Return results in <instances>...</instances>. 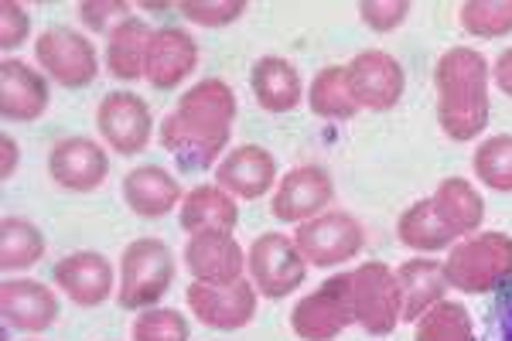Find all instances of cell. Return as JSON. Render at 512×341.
Returning a JSON list of instances; mask_svg holds the SVG:
<instances>
[{
	"label": "cell",
	"mask_w": 512,
	"mask_h": 341,
	"mask_svg": "<svg viewBox=\"0 0 512 341\" xmlns=\"http://www.w3.org/2000/svg\"><path fill=\"white\" fill-rule=\"evenodd\" d=\"M414 341H475V324L465 304L448 301L434 304L424 318L417 321Z\"/></svg>",
	"instance_id": "cell-30"
},
{
	"label": "cell",
	"mask_w": 512,
	"mask_h": 341,
	"mask_svg": "<svg viewBox=\"0 0 512 341\" xmlns=\"http://www.w3.org/2000/svg\"><path fill=\"white\" fill-rule=\"evenodd\" d=\"M178 222L188 236H233L239 226V205L219 185H195L181 198Z\"/></svg>",
	"instance_id": "cell-21"
},
{
	"label": "cell",
	"mask_w": 512,
	"mask_h": 341,
	"mask_svg": "<svg viewBox=\"0 0 512 341\" xmlns=\"http://www.w3.org/2000/svg\"><path fill=\"white\" fill-rule=\"evenodd\" d=\"M489 341H512V280L495 294V301H492Z\"/></svg>",
	"instance_id": "cell-38"
},
{
	"label": "cell",
	"mask_w": 512,
	"mask_h": 341,
	"mask_svg": "<svg viewBox=\"0 0 512 341\" xmlns=\"http://www.w3.org/2000/svg\"><path fill=\"white\" fill-rule=\"evenodd\" d=\"M185 304L195 314L198 324L212 331H239L256 318V287L246 280L226 287H212V284H198L192 280V287L185 290Z\"/></svg>",
	"instance_id": "cell-13"
},
{
	"label": "cell",
	"mask_w": 512,
	"mask_h": 341,
	"mask_svg": "<svg viewBox=\"0 0 512 341\" xmlns=\"http://www.w3.org/2000/svg\"><path fill=\"white\" fill-rule=\"evenodd\" d=\"M396 287H400V321H420L451 290L444 263L427 256H414L396 266Z\"/></svg>",
	"instance_id": "cell-22"
},
{
	"label": "cell",
	"mask_w": 512,
	"mask_h": 341,
	"mask_svg": "<svg viewBox=\"0 0 512 341\" xmlns=\"http://www.w3.org/2000/svg\"><path fill=\"white\" fill-rule=\"evenodd\" d=\"M45 260V236L35 222L21 219V215H7L0 222V266L7 273L31 270L35 263Z\"/></svg>",
	"instance_id": "cell-29"
},
{
	"label": "cell",
	"mask_w": 512,
	"mask_h": 341,
	"mask_svg": "<svg viewBox=\"0 0 512 341\" xmlns=\"http://www.w3.org/2000/svg\"><path fill=\"white\" fill-rule=\"evenodd\" d=\"M123 202L140 219H164L168 212L181 209V185L175 174L158 164H140L123 178Z\"/></svg>",
	"instance_id": "cell-23"
},
{
	"label": "cell",
	"mask_w": 512,
	"mask_h": 341,
	"mask_svg": "<svg viewBox=\"0 0 512 341\" xmlns=\"http://www.w3.org/2000/svg\"><path fill=\"white\" fill-rule=\"evenodd\" d=\"M48 76L21 58L0 62V116L11 123H38L48 113Z\"/></svg>",
	"instance_id": "cell-17"
},
{
	"label": "cell",
	"mask_w": 512,
	"mask_h": 341,
	"mask_svg": "<svg viewBox=\"0 0 512 341\" xmlns=\"http://www.w3.org/2000/svg\"><path fill=\"white\" fill-rule=\"evenodd\" d=\"M349 324H355L352 307V273H335L318 290L294 304L291 331L301 341H335Z\"/></svg>",
	"instance_id": "cell-5"
},
{
	"label": "cell",
	"mask_w": 512,
	"mask_h": 341,
	"mask_svg": "<svg viewBox=\"0 0 512 341\" xmlns=\"http://www.w3.org/2000/svg\"><path fill=\"white\" fill-rule=\"evenodd\" d=\"M492 79H495V86L502 89L509 99H512V48H506L499 58H495V65H492Z\"/></svg>",
	"instance_id": "cell-39"
},
{
	"label": "cell",
	"mask_w": 512,
	"mask_h": 341,
	"mask_svg": "<svg viewBox=\"0 0 512 341\" xmlns=\"http://www.w3.org/2000/svg\"><path fill=\"white\" fill-rule=\"evenodd\" d=\"M0 314L4 324L21 335H41L59 321V297L41 280H4L0 284Z\"/></svg>",
	"instance_id": "cell-15"
},
{
	"label": "cell",
	"mask_w": 512,
	"mask_h": 341,
	"mask_svg": "<svg viewBox=\"0 0 512 341\" xmlns=\"http://www.w3.org/2000/svg\"><path fill=\"white\" fill-rule=\"evenodd\" d=\"M79 18L96 35H103V31L113 35V28H120L130 18V4H123V0H82Z\"/></svg>",
	"instance_id": "cell-36"
},
{
	"label": "cell",
	"mask_w": 512,
	"mask_h": 341,
	"mask_svg": "<svg viewBox=\"0 0 512 341\" xmlns=\"http://www.w3.org/2000/svg\"><path fill=\"white\" fill-rule=\"evenodd\" d=\"M345 72H349V89L359 110L390 113L403 99V89H407L403 65L390 52H379V48L359 52L345 65Z\"/></svg>",
	"instance_id": "cell-12"
},
{
	"label": "cell",
	"mask_w": 512,
	"mask_h": 341,
	"mask_svg": "<svg viewBox=\"0 0 512 341\" xmlns=\"http://www.w3.org/2000/svg\"><path fill=\"white\" fill-rule=\"evenodd\" d=\"M489 79L492 65L472 45L448 48L434 65L437 123L454 144H472L489 123Z\"/></svg>",
	"instance_id": "cell-2"
},
{
	"label": "cell",
	"mask_w": 512,
	"mask_h": 341,
	"mask_svg": "<svg viewBox=\"0 0 512 341\" xmlns=\"http://www.w3.org/2000/svg\"><path fill=\"white\" fill-rule=\"evenodd\" d=\"M236 93L222 79H202L161 120L158 140L181 171H209L222 161L236 123Z\"/></svg>",
	"instance_id": "cell-1"
},
{
	"label": "cell",
	"mask_w": 512,
	"mask_h": 341,
	"mask_svg": "<svg viewBox=\"0 0 512 341\" xmlns=\"http://www.w3.org/2000/svg\"><path fill=\"white\" fill-rule=\"evenodd\" d=\"M294 243L301 256L315 266H338L355 260L366 246V229L349 212H321L318 219L304 222L294 232Z\"/></svg>",
	"instance_id": "cell-9"
},
{
	"label": "cell",
	"mask_w": 512,
	"mask_h": 341,
	"mask_svg": "<svg viewBox=\"0 0 512 341\" xmlns=\"http://www.w3.org/2000/svg\"><path fill=\"white\" fill-rule=\"evenodd\" d=\"M185 21L198 24V28H226V24L239 21L246 14V0H181L175 4Z\"/></svg>",
	"instance_id": "cell-34"
},
{
	"label": "cell",
	"mask_w": 512,
	"mask_h": 341,
	"mask_svg": "<svg viewBox=\"0 0 512 341\" xmlns=\"http://www.w3.org/2000/svg\"><path fill=\"white\" fill-rule=\"evenodd\" d=\"M28 35H31L28 7L18 4V0H4V4H0V48L11 52L21 41H28Z\"/></svg>",
	"instance_id": "cell-37"
},
{
	"label": "cell",
	"mask_w": 512,
	"mask_h": 341,
	"mask_svg": "<svg viewBox=\"0 0 512 341\" xmlns=\"http://www.w3.org/2000/svg\"><path fill=\"white\" fill-rule=\"evenodd\" d=\"M55 287L62 290L76 307H86L93 311L113 294V266L103 253H93V249H79V253H69L55 263L52 270Z\"/></svg>",
	"instance_id": "cell-16"
},
{
	"label": "cell",
	"mask_w": 512,
	"mask_h": 341,
	"mask_svg": "<svg viewBox=\"0 0 512 341\" xmlns=\"http://www.w3.org/2000/svg\"><path fill=\"white\" fill-rule=\"evenodd\" d=\"M277 181V161L267 147L243 144L233 147L216 164V185L236 198V202H256L263 198Z\"/></svg>",
	"instance_id": "cell-18"
},
{
	"label": "cell",
	"mask_w": 512,
	"mask_h": 341,
	"mask_svg": "<svg viewBox=\"0 0 512 341\" xmlns=\"http://www.w3.org/2000/svg\"><path fill=\"white\" fill-rule=\"evenodd\" d=\"M458 21L472 38H506L512 35V0H465L458 7Z\"/></svg>",
	"instance_id": "cell-32"
},
{
	"label": "cell",
	"mask_w": 512,
	"mask_h": 341,
	"mask_svg": "<svg viewBox=\"0 0 512 341\" xmlns=\"http://www.w3.org/2000/svg\"><path fill=\"white\" fill-rule=\"evenodd\" d=\"M175 284V253L164 239H134L120 256L117 304L123 311H147Z\"/></svg>",
	"instance_id": "cell-4"
},
{
	"label": "cell",
	"mask_w": 512,
	"mask_h": 341,
	"mask_svg": "<svg viewBox=\"0 0 512 341\" xmlns=\"http://www.w3.org/2000/svg\"><path fill=\"white\" fill-rule=\"evenodd\" d=\"M352 307L355 324L366 335L386 338L400 324V287H396V270L386 263H362L352 270Z\"/></svg>",
	"instance_id": "cell-8"
},
{
	"label": "cell",
	"mask_w": 512,
	"mask_h": 341,
	"mask_svg": "<svg viewBox=\"0 0 512 341\" xmlns=\"http://www.w3.org/2000/svg\"><path fill=\"white\" fill-rule=\"evenodd\" d=\"M0 151H4V164H0V178H11L14 174V168H18V157H21V151H18V140L11 137V133H4L0 137Z\"/></svg>",
	"instance_id": "cell-40"
},
{
	"label": "cell",
	"mask_w": 512,
	"mask_h": 341,
	"mask_svg": "<svg viewBox=\"0 0 512 341\" xmlns=\"http://www.w3.org/2000/svg\"><path fill=\"white\" fill-rule=\"evenodd\" d=\"M308 106L321 120H335V123H345L359 113V103H355V96L349 89V72H345V65H328V69H321L318 76L311 79Z\"/></svg>",
	"instance_id": "cell-28"
},
{
	"label": "cell",
	"mask_w": 512,
	"mask_h": 341,
	"mask_svg": "<svg viewBox=\"0 0 512 341\" xmlns=\"http://www.w3.org/2000/svg\"><path fill=\"white\" fill-rule=\"evenodd\" d=\"M110 174V157H106L103 144L89 137H65L48 154V178L65 191H96Z\"/></svg>",
	"instance_id": "cell-14"
},
{
	"label": "cell",
	"mask_w": 512,
	"mask_h": 341,
	"mask_svg": "<svg viewBox=\"0 0 512 341\" xmlns=\"http://www.w3.org/2000/svg\"><path fill=\"white\" fill-rule=\"evenodd\" d=\"M359 14L376 35H390L410 18V0H362Z\"/></svg>",
	"instance_id": "cell-35"
},
{
	"label": "cell",
	"mask_w": 512,
	"mask_h": 341,
	"mask_svg": "<svg viewBox=\"0 0 512 341\" xmlns=\"http://www.w3.org/2000/svg\"><path fill=\"white\" fill-rule=\"evenodd\" d=\"M96 130L103 137V144L110 151H117L123 157H134L140 151H147L154 137V116L151 106L134 93H110L99 99L96 106Z\"/></svg>",
	"instance_id": "cell-10"
},
{
	"label": "cell",
	"mask_w": 512,
	"mask_h": 341,
	"mask_svg": "<svg viewBox=\"0 0 512 341\" xmlns=\"http://www.w3.org/2000/svg\"><path fill=\"white\" fill-rule=\"evenodd\" d=\"M448 287L461 294H499L512 280V236L506 232H475L451 246L444 260Z\"/></svg>",
	"instance_id": "cell-3"
},
{
	"label": "cell",
	"mask_w": 512,
	"mask_h": 341,
	"mask_svg": "<svg viewBox=\"0 0 512 341\" xmlns=\"http://www.w3.org/2000/svg\"><path fill=\"white\" fill-rule=\"evenodd\" d=\"M192 328L178 307H147L134 318L130 341H188Z\"/></svg>",
	"instance_id": "cell-33"
},
{
	"label": "cell",
	"mask_w": 512,
	"mask_h": 341,
	"mask_svg": "<svg viewBox=\"0 0 512 341\" xmlns=\"http://www.w3.org/2000/svg\"><path fill=\"white\" fill-rule=\"evenodd\" d=\"M144 11H168V4H140Z\"/></svg>",
	"instance_id": "cell-41"
},
{
	"label": "cell",
	"mask_w": 512,
	"mask_h": 341,
	"mask_svg": "<svg viewBox=\"0 0 512 341\" xmlns=\"http://www.w3.org/2000/svg\"><path fill=\"white\" fill-rule=\"evenodd\" d=\"M437 215L454 236H475L485 222V198L468 178H444L431 195Z\"/></svg>",
	"instance_id": "cell-26"
},
{
	"label": "cell",
	"mask_w": 512,
	"mask_h": 341,
	"mask_svg": "<svg viewBox=\"0 0 512 341\" xmlns=\"http://www.w3.org/2000/svg\"><path fill=\"white\" fill-rule=\"evenodd\" d=\"M250 89L256 96V106L267 113H291L304 99L301 72L294 69V62H287L280 55L256 58L250 72Z\"/></svg>",
	"instance_id": "cell-24"
},
{
	"label": "cell",
	"mask_w": 512,
	"mask_h": 341,
	"mask_svg": "<svg viewBox=\"0 0 512 341\" xmlns=\"http://www.w3.org/2000/svg\"><path fill=\"white\" fill-rule=\"evenodd\" d=\"M396 239L414 253H441V249H451L458 243V236L444 226L431 198H420L396 219Z\"/></svg>",
	"instance_id": "cell-27"
},
{
	"label": "cell",
	"mask_w": 512,
	"mask_h": 341,
	"mask_svg": "<svg viewBox=\"0 0 512 341\" xmlns=\"http://www.w3.org/2000/svg\"><path fill=\"white\" fill-rule=\"evenodd\" d=\"M198 69V45L188 31L181 28H158L147 52L144 79L158 93H171Z\"/></svg>",
	"instance_id": "cell-19"
},
{
	"label": "cell",
	"mask_w": 512,
	"mask_h": 341,
	"mask_svg": "<svg viewBox=\"0 0 512 341\" xmlns=\"http://www.w3.org/2000/svg\"><path fill=\"white\" fill-rule=\"evenodd\" d=\"M35 58L41 72L65 89H86L99 76L96 45L86 35H79L76 28H65V24L41 31L35 41Z\"/></svg>",
	"instance_id": "cell-7"
},
{
	"label": "cell",
	"mask_w": 512,
	"mask_h": 341,
	"mask_svg": "<svg viewBox=\"0 0 512 341\" xmlns=\"http://www.w3.org/2000/svg\"><path fill=\"white\" fill-rule=\"evenodd\" d=\"M185 266L198 284L226 287L243 280L246 253L236 236H192L185 246Z\"/></svg>",
	"instance_id": "cell-20"
},
{
	"label": "cell",
	"mask_w": 512,
	"mask_h": 341,
	"mask_svg": "<svg viewBox=\"0 0 512 341\" xmlns=\"http://www.w3.org/2000/svg\"><path fill=\"white\" fill-rule=\"evenodd\" d=\"M246 266L256 294H263L267 301H284L308 277V260L301 256L294 239H287L284 232H263L253 239L250 253H246Z\"/></svg>",
	"instance_id": "cell-6"
},
{
	"label": "cell",
	"mask_w": 512,
	"mask_h": 341,
	"mask_svg": "<svg viewBox=\"0 0 512 341\" xmlns=\"http://www.w3.org/2000/svg\"><path fill=\"white\" fill-rule=\"evenodd\" d=\"M472 168H475V178L482 181L485 188L509 195L512 191V133L485 137L472 157Z\"/></svg>",
	"instance_id": "cell-31"
},
{
	"label": "cell",
	"mask_w": 512,
	"mask_h": 341,
	"mask_svg": "<svg viewBox=\"0 0 512 341\" xmlns=\"http://www.w3.org/2000/svg\"><path fill=\"white\" fill-rule=\"evenodd\" d=\"M335 198V181L332 174L318 164H301V168H291L284 178L277 181V191L270 198V212H274L277 222H304L318 219L321 212H328Z\"/></svg>",
	"instance_id": "cell-11"
},
{
	"label": "cell",
	"mask_w": 512,
	"mask_h": 341,
	"mask_svg": "<svg viewBox=\"0 0 512 341\" xmlns=\"http://www.w3.org/2000/svg\"><path fill=\"white\" fill-rule=\"evenodd\" d=\"M154 28L140 18H127L120 28H113V35H106V72L120 82H134L144 76L147 52H151Z\"/></svg>",
	"instance_id": "cell-25"
}]
</instances>
